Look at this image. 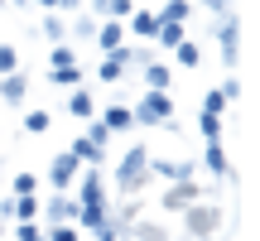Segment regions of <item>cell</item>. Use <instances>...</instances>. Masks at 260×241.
Here are the masks:
<instances>
[{
  "label": "cell",
  "mask_w": 260,
  "mask_h": 241,
  "mask_svg": "<svg viewBox=\"0 0 260 241\" xmlns=\"http://www.w3.org/2000/svg\"><path fill=\"white\" fill-rule=\"evenodd\" d=\"M5 73H19V48L15 44H0V77Z\"/></svg>",
  "instance_id": "cell-26"
},
{
  "label": "cell",
  "mask_w": 260,
  "mask_h": 241,
  "mask_svg": "<svg viewBox=\"0 0 260 241\" xmlns=\"http://www.w3.org/2000/svg\"><path fill=\"white\" fill-rule=\"evenodd\" d=\"M198 130H203V140H222V116L203 111V116H198Z\"/></svg>",
  "instance_id": "cell-23"
},
{
  "label": "cell",
  "mask_w": 260,
  "mask_h": 241,
  "mask_svg": "<svg viewBox=\"0 0 260 241\" xmlns=\"http://www.w3.org/2000/svg\"><path fill=\"white\" fill-rule=\"evenodd\" d=\"M212 34H217V44H222V63H226V68H236V58H241V19H236V10L217 15Z\"/></svg>",
  "instance_id": "cell-3"
},
{
  "label": "cell",
  "mask_w": 260,
  "mask_h": 241,
  "mask_svg": "<svg viewBox=\"0 0 260 241\" xmlns=\"http://www.w3.org/2000/svg\"><path fill=\"white\" fill-rule=\"evenodd\" d=\"M207 10H212V15H226V10H232V0H203Z\"/></svg>",
  "instance_id": "cell-37"
},
{
  "label": "cell",
  "mask_w": 260,
  "mask_h": 241,
  "mask_svg": "<svg viewBox=\"0 0 260 241\" xmlns=\"http://www.w3.org/2000/svg\"><path fill=\"white\" fill-rule=\"evenodd\" d=\"M207 169H212L217 178H232V159H226L222 140H207Z\"/></svg>",
  "instance_id": "cell-16"
},
{
  "label": "cell",
  "mask_w": 260,
  "mask_h": 241,
  "mask_svg": "<svg viewBox=\"0 0 260 241\" xmlns=\"http://www.w3.org/2000/svg\"><path fill=\"white\" fill-rule=\"evenodd\" d=\"M48 126H53V116H48V111H24V130H29V135H44Z\"/></svg>",
  "instance_id": "cell-25"
},
{
  "label": "cell",
  "mask_w": 260,
  "mask_h": 241,
  "mask_svg": "<svg viewBox=\"0 0 260 241\" xmlns=\"http://www.w3.org/2000/svg\"><path fill=\"white\" fill-rule=\"evenodd\" d=\"M0 5H5V0H0Z\"/></svg>",
  "instance_id": "cell-41"
},
{
  "label": "cell",
  "mask_w": 260,
  "mask_h": 241,
  "mask_svg": "<svg viewBox=\"0 0 260 241\" xmlns=\"http://www.w3.org/2000/svg\"><path fill=\"white\" fill-rule=\"evenodd\" d=\"M183 232L198 236V241L217 236V232H222V207H217V203H203V198L188 203V207H183Z\"/></svg>",
  "instance_id": "cell-2"
},
{
  "label": "cell",
  "mask_w": 260,
  "mask_h": 241,
  "mask_svg": "<svg viewBox=\"0 0 260 241\" xmlns=\"http://www.w3.org/2000/svg\"><path fill=\"white\" fill-rule=\"evenodd\" d=\"M44 39H53V44H63V39H68V19L58 15V10H53V15H44Z\"/></svg>",
  "instance_id": "cell-20"
},
{
  "label": "cell",
  "mask_w": 260,
  "mask_h": 241,
  "mask_svg": "<svg viewBox=\"0 0 260 241\" xmlns=\"http://www.w3.org/2000/svg\"><path fill=\"white\" fill-rule=\"evenodd\" d=\"M96 48H102V53H116V48L125 44V24L121 19H96Z\"/></svg>",
  "instance_id": "cell-7"
},
{
  "label": "cell",
  "mask_w": 260,
  "mask_h": 241,
  "mask_svg": "<svg viewBox=\"0 0 260 241\" xmlns=\"http://www.w3.org/2000/svg\"><path fill=\"white\" fill-rule=\"evenodd\" d=\"M96 120H102V126L111 130V135H116V130H130V126H135V116H130V106H121V102H116V106H106V111L96 116Z\"/></svg>",
  "instance_id": "cell-14"
},
{
  "label": "cell",
  "mask_w": 260,
  "mask_h": 241,
  "mask_svg": "<svg viewBox=\"0 0 260 241\" xmlns=\"http://www.w3.org/2000/svg\"><path fill=\"white\" fill-rule=\"evenodd\" d=\"M92 236H96V241H116V236H121V222H116V213H106L102 222L92 227Z\"/></svg>",
  "instance_id": "cell-22"
},
{
  "label": "cell",
  "mask_w": 260,
  "mask_h": 241,
  "mask_svg": "<svg viewBox=\"0 0 260 241\" xmlns=\"http://www.w3.org/2000/svg\"><path fill=\"white\" fill-rule=\"evenodd\" d=\"M68 155H73L77 164H87V169H102V164H106V149H96L87 135H77L73 145H68Z\"/></svg>",
  "instance_id": "cell-10"
},
{
  "label": "cell",
  "mask_w": 260,
  "mask_h": 241,
  "mask_svg": "<svg viewBox=\"0 0 260 241\" xmlns=\"http://www.w3.org/2000/svg\"><path fill=\"white\" fill-rule=\"evenodd\" d=\"M217 92H222V97H226V102H236V97H241V82H236V77H226V82H222V87H217Z\"/></svg>",
  "instance_id": "cell-35"
},
{
  "label": "cell",
  "mask_w": 260,
  "mask_h": 241,
  "mask_svg": "<svg viewBox=\"0 0 260 241\" xmlns=\"http://www.w3.org/2000/svg\"><path fill=\"white\" fill-rule=\"evenodd\" d=\"M130 116H135V126H164L174 116V102H169V92H145L130 106Z\"/></svg>",
  "instance_id": "cell-4"
},
{
  "label": "cell",
  "mask_w": 260,
  "mask_h": 241,
  "mask_svg": "<svg viewBox=\"0 0 260 241\" xmlns=\"http://www.w3.org/2000/svg\"><path fill=\"white\" fill-rule=\"evenodd\" d=\"M48 82H53V87H77V82H82V68H53V73H48Z\"/></svg>",
  "instance_id": "cell-21"
},
{
  "label": "cell",
  "mask_w": 260,
  "mask_h": 241,
  "mask_svg": "<svg viewBox=\"0 0 260 241\" xmlns=\"http://www.w3.org/2000/svg\"><path fill=\"white\" fill-rule=\"evenodd\" d=\"M77 174H82V164H77L68 149H63V155H53V164H48V184H53V193H73Z\"/></svg>",
  "instance_id": "cell-5"
},
{
  "label": "cell",
  "mask_w": 260,
  "mask_h": 241,
  "mask_svg": "<svg viewBox=\"0 0 260 241\" xmlns=\"http://www.w3.org/2000/svg\"><path fill=\"white\" fill-rule=\"evenodd\" d=\"M0 236H5V222H0Z\"/></svg>",
  "instance_id": "cell-40"
},
{
  "label": "cell",
  "mask_w": 260,
  "mask_h": 241,
  "mask_svg": "<svg viewBox=\"0 0 260 241\" xmlns=\"http://www.w3.org/2000/svg\"><path fill=\"white\" fill-rule=\"evenodd\" d=\"M48 63H53V68H73V63H77L73 44H53V53H48Z\"/></svg>",
  "instance_id": "cell-28"
},
{
  "label": "cell",
  "mask_w": 260,
  "mask_h": 241,
  "mask_svg": "<svg viewBox=\"0 0 260 241\" xmlns=\"http://www.w3.org/2000/svg\"><path fill=\"white\" fill-rule=\"evenodd\" d=\"M39 188V178L34 174H15V184H10V198H29Z\"/></svg>",
  "instance_id": "cell-29"
},
{
  "label": "cell",
  "mask_w": 260,
  "mask_h": 241,
  "mask_svg": "<svg viewBox=\"0 0 260 241\" xmlns=\"http://www.w3.org/2000/svg\"><path fill=\"white\" fill-rule=\"evenodd\" d=\"M39 213H44L48 227H63V222H77V213H82V207H77L73 193H53L48 203H39Z\"/></svg>",
  "instance_id": "cell-6"
},
{
  "label": "cell",
  "mask_w": 260,
  "mask_h": 241,
  "mask_svg": "<svg viewBox=\"0 0 260 241\" xmlns=\"http://www.w3.org/2000/svg\"><path fill=\"white\" fill-rule=\"evenodd\" d=\"M140 73H145V92H169V82H174V68L159 63V58H149Z\"/></svg>",
  "instance_id": "cell-9"
},
{
  "label": "cell",
  "mask_w": 260,
  "mask_h": 241,
  "mask_svg": "<svg viewBox=\"0 0 260 241\" xmlns=\"http://www.w3.org/2000/svg\"><path fill=\"white\" fill-rule=\"evenodd\" d=\"M130 10H135V0H106V10H102V19H130Z\"/></svg>",
  "instance_id": "cell-24"
},
{
  "label": "cell",
  "mask_w": 260,
  "mask_h": 241,
  "mask_svg": "<svg viewBox=\"0 0 260 241\" xmlns=\"http://www.w3.org/2000/svg\"><path fill=\"white\" fill-rule=\"evenodd\" d=\"M73 34L77 39H92L96 34V15H73Z\"/></svg>",
  "instance_id": "cell-31"
},
{
  "label": "cell",
  "mask_w": 260,
  "mask_h": 241,
  "mask_svg": "<svg viewBox=\"0 0 260 241\" xmlns=\"http://www.w3.org/2000/svg\"><path fill=\"white\" fill-rule=\"evenodd\" d=\"M87 140H92V145H96V149H106V140H111V130H106V126H102V120H96V116H92V126H87Z\"/></svg>",
  "instance_id": "cell-32"
},
{
  "label": "cell",
  "mask_w": 260,
  "mask_h": 241,
  "mask_svg": "<svg viewBox=\"0 0 260 241\" xmlns=\"http://www.w3.org/2000/svg\"><path fill=\"white\" fill-rule=\"evenodd\" d=\"M125 29H130L135 39H154V29H159V15H154V10H130Z\"/></svg>",
  "instance_id": "cell-12"
},
{
  "label": "cell",
  "mask_w": 260,
  "mask_h": 241,
  "mask_svg": "<svg viewBox=\"0 0 260 241\" xmlns=\"http://www.w3.org/2000/svg\"><path fill=\"white\" fill-rule=\"evenodd\" d=\"M68 116L92 120V116H96V97H92V92H82V87H73V92H68Z\"/></svg>",
  "instance_id": "cell-13"
},
{
  "label": "cell",
  "mask_w": 260,
  "mask_h": 241,
  "mask_svg": "<svg viewBox=\"0 0 260 241\" xmlns=\"http://www.w3.org/2000/svg\"><path fill=\"white\" fill-rule=\"evenodd\" d=\"M48 241H82V236H77L73 222H63V227H48Z\"/></svg>",
  "instance_id": "cell-34"
},
{
  "label": "cell",
  "mask_w": 260,
  "mask_h": 241,
  "mask_svg": "<svg viewBox=\"0 0 260 241\" xmlns=\"http://www.w3.org/2000/svg\"><path fill=\"white\" fill-rule=\"evenodd\" d=\"M154 44L159 48H178V44H183V24H159L154 29Z\"/></svg>",
  "instance_id": "cell-19"
},
{
  "label": "cell",
  "mask_w": 260,
  "mask_h": 241,
  "mask_svg": "<svg viewBox=\"0 0 260 241\" xmlns=\"http://www.w3.org/2000/svg\"><path fill=\"white\" fill-rule=\"evenodd\" d=\"M87 5H92V15H102V10H106V0H87Z\"/></svg>",
  "instance_id": "cell-39"
},
{
  "label": "cell",
  "mask_w": 260,
  "mask_h": 241,
  "mask_svg": "<svg viewBox=\"0 0 260 241\" xmlns=\"http://www.w3.org/2000/svg\"><path fill=\"white\" fill-rule=\"evenodd\" d=\"M82 10V0H58V15H77Z\"/></svg>",
  "instance_id": "cell-36"
},
{
  "label": "cell",
  "mask_w": 260,
  "mask_h": 241,
  "mask_svg": "<svg viewBox=\"0 0 260 241\" xmlns=\"http://www.w3.org/2000/svg\"><path fill=\"white\" fill-rule=\"evenodd\" d=\"M174 63H178V68H198V63H203V48H198L193 39H183V44L174 48Z\"/></svg>",
  "instance_id": "cell-18"
},
{
  "label": "cell",
  "mask_w": 260,
  "mask_h": 241,
  "mask_svg": "<svg viewBox=\"0 0 260 241\" xmlns=\"http://www.w3.org/2000/svg\"><path fill=\"white\" fill-rule=\"evenodd\" d=\"M203 111H212V116H222V111H226V97L217 92V87H212V92L203 97Z\"/></svg>",
  "instance_id": "cell-33"
},
{
  "label": "cell",
  "mask_w": 260,
  "mask_h": 241,
  "mask_svg": "<svg viewBox=\"0 0 260 241\" xmlns=\"http://www.w3.org/2000/svg\"><path fill=\"white\" fill-rule=\"evenodd\" d=\"M24 97H29V77L24 73H5V77H0V102L24 106Z\"/></svg>",
  "instance_id": "cell-11"
},
{
  "label": "cell",
  "mask_w": 260,
  "mask_h": 241,
  "mask_svg": "<svg viewBox=\"0 0 260 241\" xmlns=\"http://www.w3.org/2000/svg\"><path fill=\"white\" fill-rule=\"evenodd\" d=\"M188 15H193V0H164L159 24H188Z\"/></svg>",
  "instance_id": "cell-15"
},
{
  "label": "cell",
  "mask_w": 260,
  "mask_h": 241,
  "mask_svg": "<svg viewBox=\"0 0 260 241\" xmlns=\"http://www.w3.org/2000/svg\"><path fill=\"white\" fill-rule=\"evenodd\" d=\"M15 241H48V232H44L39 222H19V227H15Z\"/></svg>",
  "instance_id": "cell-30"
},
{
  "label": "cell",
  "mask_w": 260,
  "mask_h": 241,
  "mask_svg": "<svg viewBox=\"0 0 260 241\" xmlns=\"http://www.w3.org/2000/svg\"><path fill=\"white\" fill-rule=\"evenodd\" d=\"M19 5H44V10H58V0H19Z\"/></svg>",
  "instance_id": "cell-38"
},
{
  "label": "cell",
  "mask_w": 260,
  "mask_h": 241,
  "mask_svg": "<svg viewBox=\"0 0 260 241\" xmlns=\"http://www.w3.org/2000/svg\"><path fill=\"white\" fill-rule=\"evenodd\" d=\"M96 77H102V82H121L125 77V63L116 53H102V63H96Z\"/></svg>",
  "instance_id": "cell-17"
},
{
  "label": "cell",
  "mask_w": 260,
  "mask_h": 241,
  "mask_svg": "<svg viewBox=\"0 0 260 241\" xmlns=\"http://www.w3.org/2000/svg\"><path fill=\"white\" fill-rule=\"evenodd\" d=\"M15 217H19V222H34V217H39V198L34 193H29V198H15Z\"/></svg>",
  "instance_id": "cell-27"
},
{
  "label": "cell",
  "mask_w": 260,
  "mask_h": 241,
  "mask_svg": "<svg viewBox=\"0 0 260 241\" xmlns=\"http://www.w3.org/2000/svg\"><path fill=\"white\" fill-rule=\"evenodd\" d=\"M198 198H203V188H198L193 178H188V184H169L164 207H169V213H183V207H188V203H198Z\"/></svg>",
  "instance_id": "cell-8"
},
{
  "label": "cell",
  "mask_w": 260,
  "mask_h": 241,
  "mask_svg": "<svg viewBox=\"0 0 260 241\" xmlns=\"http://www.w3.org/2000/svg\"><path fill=\"white\" fill-rule=\"evenodd\" d=\"M145 178H149V149L145 145H130L125 159L116 164V188H121V193H140Z\"/></svg>",
  "instance_id": "cell-1"
}]
</instances>
